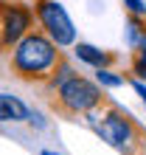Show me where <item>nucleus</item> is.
Wrapping results in <instances>:
<instances>
[{"label":"nucleus","mask_w":146,"mask_h":155,"mask_svg":"<svg viewBox=\"0 0 146 155\" xmlns=\"http://www.w3.org/2000/svg\"><path fill=\"white\" fill-rule=\"evenodd\" d=\"M11 74L23 82H51L68 68L59 45L45 31H25L14 42V54L8 62Z\"/></svg>","instance_id":"f257e3e1"},{"label":"nucleus","mask_w":146,"mask_h":155,"mask_svg":"<svg viewBox=\"0 0 146 155\" xmlns=\"http://www.w3.org/2000/svg\"><path fill=\"white\" fill-rule=\"evenodd\" d=\"M48 85L53 87L51 110L65 116V118L90 116L93 110H98V107H104L110 102L98 85H93V82L84 79V76H76L70 68H65L59 76H53Z\"/></svg>","instance_id":"f03ea898"},{"label":"nucleus","mask_w":146,"mask_h":155,"mask_svg":"<svg viewBox=\"0 0 146 155\" xmlns=\"http://www.w3.org/2000/svg\"><path fill=\"white\" fill-rule=\"evenodd\" d=\"M104 107H107V110L101 113V118L93 121L96 133L101 135L110 147L121 150L124 155H141L143 147H146V133H143V127L135 121L126 110H121L118 104L107 102Z\"/></svg>","instance_id":"7ed1b4c3"},{"label":"nucleus","mask_w":146,"mask_h":155,"mask_svg":"<svg viewBox=\"0 0 146 155\" xmlns=\"http://www.w3.org/2000/svg\"><path fill=\"white\" fill-rule=\"evenodd\" d=\"M34 14H36V20H40L42 31L48 34V37L56 42L59 48H65V45H73V42H76V28H73L68 12L56 3V0H36Z\"/></svg>","instance_id":"20e7f679"},{"label":"nucleus","mask_w":146,"mask_h":155,"mask_svg":"<svg viewBox=\"0 0 146 155\" xmlns=\"http://www.w3.org/2000/svg\"><path fill=\"white\" fill-rule=\"evenodd\" d=\"M31 23H34V12L25 3L3 6V17H0V48H11L25 31H31Z\"/></svg>","instance_id":"39448f33"},{"label":"nucleus","mask_w":146,"mask_h":155,"mask_svg":"<svg viewBox=\"0 0 146 155\" xmlns=\"http://www.w3.org/2000/svg\"><path fill=\"white\" fill-rule=\"evenodd\" d=\"M25 118H28V107L20 99L0 93V121H25Z\"/></svg>","instance_id":"423d86ee"},{"label":"nucleus","mask_w":146,"mask_h":155,"mask_svg":"<svg viewBox=\"0 0 146 155\" xmlns=\"http://www.w3.org/2000/svg\"><path fill=\"white\" fill-rule=\"evenodd\" d=\"M76 57L81 62H87V65H93V68H107V65H113V62H115L113 54L98 51V48H93V45H87V42H79L76 45Z\"/></svg>","instance_id":"0eeeda50"},{"label":"nucleus","mask_w":146,"mask_h":155,"mask_svg":"<svg viewBox=\"0 0 146 155\" xmlns=\"http://www.w3.org/2000/svg\"><path fill=\"white\" fill-rule=\"evenodd\" d=\"M132 71L138 76H146V37L141 40V48L135 51V65H132Z\"/></svg>","instance_id":"6e6552de"},{"label":"nucleus","mask_w":146,"mask_h":155,"mask_svg":"<svg viewBox=\"0 0 146 155\" xmlns=\"http://www.w3.org/2000/svg\"><path fill=\"white\" fill-rule=\"evenodd\" d=\"M98 82H101V85H107V87H118V85H124V76H113L110 71L98 68Z\"/></svg>","instance_id":"1a4fd4ad"},{"label":"nucleus","mask_w":146,"mask_h":155,"mask_svg":"<svg viewBox=\"0 0 146 155\" xmlns=\"http://www.w3.org/2000/svg\"><path fill=\"white\" fill-rule=\"evenodd\" d=\"M124 6L129 8V14H135V17H146V6H143V0H124Z\"/></svg>","instance_id":"9d476101"},{"label":"nucleus","mask_w":146,"mask_h":155,"mask_svg":"<svg viewBox=\"0 0 146 155\" xmlns=\"http://www.w3.org/2000/svg\"><path fill=\"white\" fill-rule=\"evenodd\" d=\"M135 90H138V93H141V96H143V102H146V87H143V85H141V82H135Z\"/></svg>","instance_id":"9b49d317"},{"label":"nucleus","mask_w":146,"mask_h":155,"mask_svg":"<svg viewBox=\"0 0 146 155\" xmlns=\"http://www.w3.org/2000/svg\"><path fill=\"white\" fill-rule=\"evenodd\" d=\"M0 17H3V3H0Z\"/></svg>","instance_id":"f8f14e48"},{"label":"nucleus","mask_w":146,"mask_h":155,"mask_svg":"<svg viewBox=\"0 0 146 155\" xmlns=\"http://www.w3.org/2000/svg\"><path fill=\"white\" fill-rule=\"evenodd\" d=\"M42 155H53V152H42Z\"/></svg>","instance_id":"ddd939ff"}]
</instances>
